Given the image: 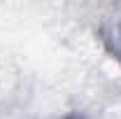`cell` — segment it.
<instances>
[{
    "instance_id": "6da1fadb",
    "label": "cell",
    "mask_w": 121,
    "mask_h": 119,
    "mask_svg": "<svg viewBox=\"0 0 121 119\" xmlns=\"http://www.w3.org/2000/svg\"><path fill=\"white\" fill-rule=\"evenodd\" d=\"M100 40H103L105 49L121 63V23H114V26L103 28L100 30Z\"/></svg>"
},
{
    "instance_id": "7a4b0ae2",
    "label": "cell",
    "mask_w": 121,
    "mask_h": 119,
    "mask_svg": "<svg viewBox=\"0 0 121 119\" xmlns=\"http://www.w3.org/2000/svg\"><path fill=\"white\" fill-rule=\"evenodd\" d=\"M65 119H82V117H77V114H70V117H65Z\"/></svg>"
}]
</instances>
